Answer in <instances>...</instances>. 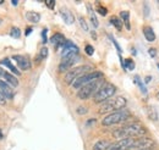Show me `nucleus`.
I'll list each match as a JSON object with an SVG mask.
<instances>
[{"label":"nucleus","mask_w":159,"mask_h":150,"mask_svg":"<svg viewBox=\"0 0 159 150\" xmlns=\"http://www.w3.org/2000/svg\"><path fill=\"white\" fill-rule=\"evenodd\" d=\"M146 128L139 123H129L113 132V135L118 139H127V138H141L146 134Z\"/></svg>","instance_id":"obj_1"},{"label":"nucleus","mask_w":159,"mask_h":150,"mask_svg":"<svg viewBox=\"0 0 159 150\" xmlns=\"http://www.w3.org/2000/svg\"><path fill=\"white\" fill-rule=\"evenodd\" d=\"M126 99L124 96H114V98H110L108 99L107 101L102 103L99 108V113H111L114 111H119L122 110V108H125L126 105Z\"/></svg>","instance_id":"obj_2"},{"label":"nucleus","mask_w":159,"mask_h":150,"mask_svg":"<svg viewBox=\"0 0 159 150\" xmlns=\"http://www.w3.org/2000/svg\"><path fill=\"white\" fill-rule=\"evenodd\" d=\"M130 117V113L127 110H119V111H114L111 113H108L103 120H102V125L103 126H113V125H118L124 121H126Z\"/></svg>","instance_id":"obj_3"},{"label":"nucleus","mask_w":159,"mask_h":150,"mask_svg":"<svg viewBox=\"0 0 159 150\" xmlns=\"http://www.w3.org/2000/svg\"><path fill=\"white\" fill-rule=\"evenodd\" d=\"M102 83H103L102 79H97V81H93V82L83 86L77 92V98L81 100H86V99H89L91 96H94L96 93L100 89Z\"/></svg>","instance_id":"obj_4"},{"label":"nucleus","mask_w":159,"mask_h":150,"mask_svg":"<svg viewBox=\"0 0 159 150\" xmlns=\"http://www.w3.org/2000/svg\"><path fill=\"white\" fill-rule=\"evenodd\" d=\"M92 72V66L91 65H82V66H77V67H74L72 70H70L65 77H64V81L67 83V84H72L76 79H79L80 77L87 75Z\"/></svg>","instance_id":"obj_5"},{"label":"nucleus","mask_w":159,"mask_h":150,"mask_svg":"<svg viewBox=\"0 0 159 150\" xmlns=\"http://www.w3.org/2000/svg\"><path fill=\"white\" fill-rule=\"evenodd\" d=\"M115 92H116V87L114 84L107 83V84H104V86L100 87V89L93 96V100L97 104H102V103L107 101L108 99L113 98V95L115 94Z\"/></svg>","instance_id":"obj_6"},{"label":"nucleus","mask_w":159,"mask_h":150,"mask_svg":"<svg viewBox=\"0 0 159 150\" xmlns=\"http://www.w3.org/2000/svg\"><path fill=\"white\" fill-rule=\"evenodd\" d=\"M102 77H103V73H102L100 71H92V72H89V73H87V75L80 77L79 79H76V81L72 83V88H75V89H81L83 86H86V84H88V83H91V82H93V81L100 79Z\"/></svg>","instance_id":"obj_7"},{"label":"nucleus","mask_w":159,"mask_h":150,"mask_svg":"<svg viewBox=\"0 0 159 150\" xmlns=\"http://www.w3.org/2000/svg\"><path fill=\"white\" fill-rule=\"evenodd\" d=\"M137 145V138H127V139H120L119 142L110 145L109 150H130L136 149Z\"/></svg>","instance_id":"obj_8"},{"label":"nucleus","mask_w":159,"mask_h":150,"mask_svg":"<svg viewBox=\"0 0 159 150\" xmlns=\"http://www.w3.org/2000/svg\"><path fill=\"white\" fill-rule=\"evenodd\" d=\"M80 61L79 54H75V55H70V56H66L64 59H61V62L59 65V72H65L67 70H72V66H75V64Z\"/></svg>","instance_id":"obj_9"},{"label":"nucleus","mask_w":159,"mask_h":150,"mask_svg":"<svg viewBox=\"0 0 159 150\" xmlns=\"http://www.w3.org/2000/svg\"><path fill=\"white\" fill-rule=\"evenodd\" d=\"M12 59L16 61L17 66L20 67V70H22V71H27V70H30L31 66H32L31 60H30L28 56H25V55H14Z\"/></svg>","instance_id":"obj_10"},{"label":"nucleus","mask_w":159,"mask_h":150,"mask_svg":"<svg viewBox=\"0 0 159 150\" xmlns=\"http://www.w3.org/2000/svg\"><path fill=\"white\" fill-rule=\"evenodd\" d=\"M0 79H2L4 82H6L7 84L12 86L14 88H16V87L19 86V79H17L15 76L11 75V73L6 72V71H5L4 68H1V67H0Z\"/></svg>","instance_id":"obj_11"},{"label":"nucleus","mask_w":159,"mask_h":150,"mask_svg":"<svg viewBox=\"0 0 159 150\" xmlns=\"http://www.w3.org/2000/svg\"><path fill=\"white\" fill-rule=\"evenodd\" d=\"M0 92L4 94V96L6 99H12L14 98V90H12V88L6 82H4L2 79H0Z\"/></svg>","instance_id":"obj_12"},{"label":"nucleus","mask_w":159,"mask_h":150,"mask_svg":"<svg viewBox=\"0 0 159 150\" xmlns=\"http://www.w3.org/2000/svg\"><path fill=\"white\" fill-rule=\"evenodd\" d=\"M60 15H61V17H62V20H64V22L67 23V24H72V23L75 22L74 14H72L70 10L65 9V7H62V9L60 10Z\"/></svg>","instance_id":"obj_13"},{"label":"nucleus","mask_w":159,"mask_h":150,"mask_svg":"<svg viewBox=\"0 0 159 150\" xmlns=\"http://www.w3.org/2000/svg\"><path fill=\"white\" fill-rule=\"evenodd\" d=\"M0 65H1V66L7 67V68H9V70H10V71H11L15 76H21V72L16 68V67H15V66H14V65H12V64H11V61H10V59H9V57H4V59H1V60H0Z\"/></svg>","instance_id":"obj_14"},{"label":"nucleus","mask_w":159,"mask_h":150,"mask_svg":"<svg viewBox=\"0 0 159 150\" xmlns=\"http://www.w3.org/2000/svg\"><path fill=\"white\" fill-rule=\"evenodd\" d=\"M50 42H52V44L53 45H55L57 48H62V45L65 44V42H66V39L65 37L61 34V33H55V34H53V37L50 38Z\"/></svg>","instance_id":"obj_15"},{"label":"nucleus","mask_w":159,"mask_h":150,"mask_svg":"<svg viewBox=\"0 0 159 150\" xmlns=\"http://www.w3.org/2000/svg\"><path fill=\"white\" fill-rule=\"evenodd\" d=\"M143 34H144V37L148 42H154L156 40V33H154L153 28L149 27V26H144L143 27Z\"/></svg>","instance_id":"obj_16"},{"label":"nucleus","mask_w":159,"mask_h":150,"mask_svg":"<svg viewBox=\"0 0 159 150\" xmlns=\"http://www.w3.org/2000/svg\"><path fill=\"white\" fill-rule=\"evenodd\" d=\"M26 20L31 23H38L40 21V15L36 11H27L26 12Z\"/></svg>","instance_id":"obj_17"},{"label":"nucleus","mask_w":159,"mask_h":150,"mask_svg":"<svg viewBox=\"0 0 159 150\" xmlns=\"http://www.w3.org/2000/svg\"><path fill=\"white\" fill-rule=\"evenodd\" d=\"M87 11H88V14H89V19H91V22H92L93 27L97 28V27L99 26V22H98V19L96 17V14H94V11H93V9H92V6H91L89 4L87 5Z\"/></svg>","instance_id":"obj_18"},{"label":"nucleus","mask_w":159,"mask_h":150,"mask_svg":"<svg viewBox=\"0 0 159 150\" xmlns=\"http://www.w3.org/2000/svg\"><path fill=\"white\" fill-rule=\"evenodd\" d=\"M110 145L111 144L108 140H99L93 145V150H109Z\"/></svg>","instance_id":"obj_19"},{"label":"nucleus","mask_w":159,"mask_h":150,"mask_svg":"<svg viewBox=\"0 0 159 150\" xmlns=\"http://www.w3.org/2000/svg\"><path fill=\"white\" fill-rule=\"evenodd\" d=\"M120 20L124 21L126 29L130 31V29H131V24H130V12H129V11H121V12H120Z\"/></svg>","instance_id":"obj_20"},{"label":"nucleus","mask_w":159,"mask_h":150,"mask_svg":"<svg viewBox=\"0 0 159 150\" xmlns=\"http://www.w3.org/2000/svg\"><path fill=\"white\" fill-rule=\"evenodd\" d=\"M110 23L114 24V27H116V29L121 31V28H122V22H121V20H120L119 17L113 16V17L110 19Z\"/></svg>","instance_id":"obj_21"},{"label":"nucleus","mask_w":159,"mask_h":150,"mask_svg":"<svg viewBox=\"0 0 159 150\" xmlns=\"http://www.w3.org/2000/svg\"><path fill=\"white\" fill-rule=\"evenodd\" d=\"M134 82H135V83H136V84L139 86V89L142 90V93H143V94H147V89H146V87H144L143 82L141 81V78H139V76H135V77H134Z\"/></svg>","instance_id":"obj_22"},{"label":"nucleus","mask_w":159,"mask_h":150,"mask_svg":"<svg viewBox=\"0 0 159 150\" xmlns=\"http://www.w3.org/2000/svg\"><path fill=\"white\" fill-rule=\"evenodd\" d=\"M124 68H127V70H134L135 68V62L132 59H126L124 61V65H122Z\"/></svg>","instance_id":"obj_23"},{"label":"nucleus","mask_w":159,"mask_h":150,"mask_svg":"<svg viewBox=\"0 0 159 150\" xmlns=\"http://www.w3.org/2000/svg\"><path fill=\"white\" fill-rule=\"evenodd\" d=\"M10 37L19 39V38L21 37V31H20V28H19V27H12V28L10 29Z\"/></svg>","instance_id":"obj_24"},{"label":"nucleus","mask_w":159,"mask_h":150,"mask_svg":"<svg viewBox=\"0 0 159 150\" xmlns=\"http://www.w3.org/2000/svg\"><path fill=\"white\" fill-rule=\"evenodd\" d=\"M47 56H48V48H47V46H43V48H42V50H40L39 55H38L37 62H39V61H42V60L47 59Z\"/></svg>","instance_id":"obj_25"},{"label":"nucleus","mask_w":159,"mask_h":150,"mask_svg":"<svg viewBox=\"0 0 159 150\" xmlns=\"http://www.w3.org/2000/svg\"><path fill=\"white\" fill-rule=\"evenodd\" d=\"M84 51H86V54L87 55H89V56H92L93 54H94V48L92 46V45H86V48H84Z\"/></svg>","instance_id":"obj_26"},{"label":"nucleus","mask_w":159,"mask_h":150,"mask_svg":"<svg viewBox=\"0 0 159 150\" xmlns=\"http://www.w3.org/2000/svg\"><path fill=\"white\" fill-rule=\"evenodd\" d=\"M44 4H45L47 7H49V9H54V6H55V1H54V0H45Z\"/></svg>","instance_id":"obj_27"},{"label":"nucleus","mask_w":159,"mask_h":150,"mask_svg":"<svg viewBox=\"0 0 159 150\" xmlns=\"http://www.w3.org/2000/svg\"><path fill=\"white\" fill-rule=\"evenodd\" d=\"M79 21H80V24L82 26V28H83L84 31H88V26H87L86 21L83 20V17H79Z\"/></svg>","instance_id":"obj_28"},{"label":"nucleus","mask_w":159,"mask_h":150,"mask_svg":"<svg viewBox=\"0 0 159 150\" xmlns=\"http://www.w3.org/2000/svg\"><path fill=\"white\" fill-rule=\"evenodd\" d=\"M143 10H144V12H143L144 17H148L149 16V7H148V4L147 2L143 4Z\"/></svg>","instance_id":"obj_29"},{"label":"nucleus","mask_w":159,"mask_h":150,"mask_svg":"<svg viewBox=\"0 0 159 150\" xmlns=\"http://www.w3.org/2000/svg\"><path fill=\"white\" fill-rule=\"evenodd\" d=\"M97 10H98V12H99L102 16H105V15L108 14V10H107L104 6H98V9H97Z\"/></svg>","instance_id":"obj_30"},{"label":"nucleus","mask_w":159,"mask_h":150,"mask_svg":"<svg viewBox=\"0 0 159 150\" xmlns=\"http://www.w3.org/2000/svg\"><path fill=\"white\" fill-rule=\"evenodd\" d=\"M149 118L151 120H153V121H157V113L154 111V110H152V109H149Z\"/></svg>","instance_id":"obj_31"},{"label":"nucleus","mask_w":159,"mask_h":150,"mask_svg":"<svg viewBox=\"0 0 159 150\" xmlns=\"http://www.w3.org/2000/svg\"><path fill=\"white\" fill-rule=\"evenodd\" d=\"M47 32H48L47 28H44L43 32H42V40H43V43H47Z\"/></svg>","instance_id":"obj_32"},{"label":"nucleus","mask_w":159,"mask_h":150,"mask_svg":"<svg viewBox=\"0 0 159 150\" xmlns=\"http://www.w3.org/2000/svg\"><path fill=\"white\" fill-rule=\"evenodd\" d=\"M86 113H87V109H86V108H82V106L77 108V113H79V115H84Z\"/></svg>","instance_id":"obj_33"},{"label":"nucleus","mask_w":159,"mask_h":150,"mask_svg":"<svg viewBox=\"0 0 159 150\" xmlns=\"http://www.w3.org/2000/svg\"><path fill=\"white\" fill-rule=\"evenodd\" d=\"M5 103H6V98L4 96V94L0 92V105H5Z\"/></svg>","instance_id":"obj_34"},{"label":"nucleus","mask_w":159,"mask_h":150,"mask_svg":"<svg viewBox=\"0 0 159 150\" xmlns=\"http://www.w3.org/2000/svg\"><path fill=\"white\" fill-rule=\"evenodd\" d=\"M148 53H149V55H151L152 57L157 56V50H156V49H149V50H148Z\"/></svg>","instance_id":"obj_35"},{"label":"nucleus","mask_w":159,"mask_h":150,"mask_svg":"<svg viewBox=\"0 0 159 150\" xmlns=\"http://www.w3.org/2000/svg\"><path fill=\"white\" fill-rule=\"evenodd\" d=\"M11 4H12L14 6H16V5L19 4V1H17V0H12V1H11Z\"/></svg>","instance_id":"obj_36"},{"label":"nucleus","mask_w":159,"mask_h":150,"mask_svg":"<svg viewBox=\"0 0 159 150\" xmlns=\"http://www.w3.org/2000/svg\"><path fill=\"white\" fill-rule=\"evenodd\" d=\"M31 32H32V28H27V31H26V36H28Z\"/></svg>","instance_id":"obj_37"},{"label":"nucleus","mask_w":159,"mask_h":150,"mask_svg":"<svg viewBox=\"0 0 159 150\" xmlns=\"http://www.w3.org/2000/svg\"><path fill=\"white\" fill-rule=\"evenodd\" d=\"M91 123H96V120H89V121L87 122V125H91Z\"/></svg>","instance_id":"obj_38"},{"label":"nucleus","mask_w":159,"mask_h":150,"mask_svg":"<svg viewBox=\"0 0 159 150\" xmlns=\"http://www.w3.org/2000/svg\"><path fill=\"white\" fill-rule=\"evenodd\" d=\"M0 139H2V132H1V130H0Z\"/></svg>","instance_id":"obj_39"},{"label":"nucleus","mask_w":159,"mask_h":150,"mask_svg":"<svg viewBox=\"0 0 159 150\" xmlns=\"http://www.w3.org/2000/svg\"><path fill=\"white\" fill-rule=\"evenodd\" d=\"M137 150H151L149 148H147V149H137Z\"/></svg>","instance_id":"obj_40"},{"label":"nucleus","mask_w":159,"mask_h":150,"mask_svg":"<svg viewBox=\"0 0 159 150\" xmlns=\"http://www.w3.org/2000/svg\"><path fill=\"white\" fill-rule=\"evenodd\" d=\"M2 4H4V1H1V0H0V5H2Z\"/></svg>","instance_id":"obj_41"},{"label":"nucleus","mask_w":159,"mask_h":150,"mask_svg":"<svg viewBox=\"0 0 159 150\" xmlns=\"http://www.w3.org/2000/svg\"><path fill=\"white\" fill-rule=\"evenodd\" d=\"M158 68H159V64H158Z\"/></svg>","instance_id":"obj_42"},{"label":"nucleus","mask_w":159,"mask_h":150,"mask_svg":"<svg viewBox=\"0 0 159 150\" xmlns=\"http://www.w3.org/2000/svg\"><path fill=\"white\" fill-rule=\"evenodd\" d=\"M0 23H1V20H0Z\"/></svg>","instance_id":"obj_43"},{"label":"nucleus","mask_w":159,"mask_h":150,"mask_svg":"<svg viewBox=\"0 0 159 150\" xmlns=\"http://www.w3.org/2000/svg\"><path fill=\"white\" fill-rule=\"evenodd\" d=\"M158 95H159V94H158Z\"/></svg>","instance_id":"obj_44"}]
</instances>
